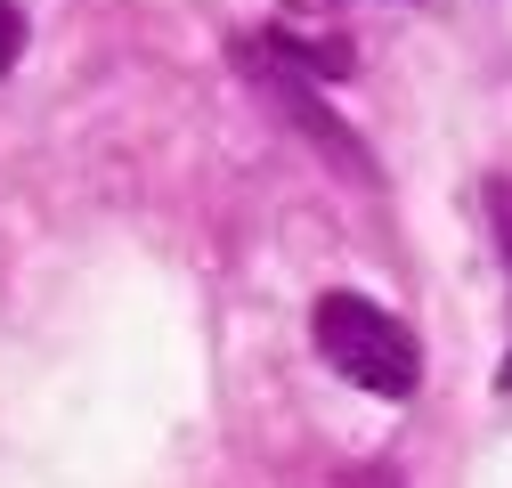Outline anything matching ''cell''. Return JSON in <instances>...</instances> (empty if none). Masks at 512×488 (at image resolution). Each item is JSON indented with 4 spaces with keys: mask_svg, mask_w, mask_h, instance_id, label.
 Masks as SVG:
<instances>
[{
    "mask_svg": "<svg viewBox=\"0 0 512 488\" xmlns=\"http://www.w3.org/2000/svg\"><path fill=\"white\" fill-rule=\"evenodd\" d=\"M309 342L342 383H358L374 399H415V383H423V342L366 293H317Z\"/></svg>",
    "mask_w": 512,
    "mask_h": 488,
    "instance_id": "cell-1",
    "label": "cell"
},
{
    "mask_svg": "<svg viewBox=\"0 0 512 488\" xmlns=\"http://www.w3.org/2000/svg\"><path fill=\"white\" fill-rule=\"evenodd\" d=\"M236 66H244V82L252 90H261L285 122H293V131L309 139V147H326V163L334 171H350V179H374V163H366V147H358V131H350V122L326 106V98H317L309 90V66H293V57L261 33V41H236Z\"/></svg>",
    "mask_w": 512,
    "mask_h": 488,
    "instance_id": "cell-2",
    "label": "cell"
},
{
    "mask_svg": "<svg viewBox=\"0 0 512 488\" xmlns=\"http://www.w3.org/2000/svg\"><path fill=\"white\" fill-rule=\"evenodd\" d=\"M17 57H25V9H17V0H0V74H9Z\"/></svg>",
    "mask_w": 512,
    "mask_h": 488,
    "instance_id": "cell-3",
    "label": "cell"
},
{
    "mask_svg": "<svg viewBox=\"0 0 512 488\" xmlns=\"http://www.w3.org/2000/svg\"><path fill=\"white\" fill-rule=\"evenodd\" d=\"M488 204H496V236H504V253H512V188H504V179L488 188Z\"/></svg>",
    "mask_w": 512,
    "mask_h": 488,
    "instance_id": "cell-4",
    "label": "cell"
},
{
    "mask_svg": "<svg viewBox=\"0 0 512 488\" xmlns=\"http://www.w3.org/2000/svg\"><path fill=\"white\" fill-rule=\"evenodd\" d=\"M342 488H399V472H382V464H366V472H350Z\"/></svg>",
    "mask_w": 512,
    "mask_h": 488,
    "instance_id": "cell-5",
    "label": "cell"
},
{
    "mask_svg": "<svg viewBox=\"0 0 512 488\" xmlns=\"http://www.w3.org/2000/svg\"><path fill=\"white\" fill-rule=\"evenodd\" d=\"M496 391H512V350H504V366H496Z\"/></svg>",
    "mask_w": 512,
    "mask_h": 488,
    "instance_id": "cell-6",
    "label": "cell"
}]
</instances>
